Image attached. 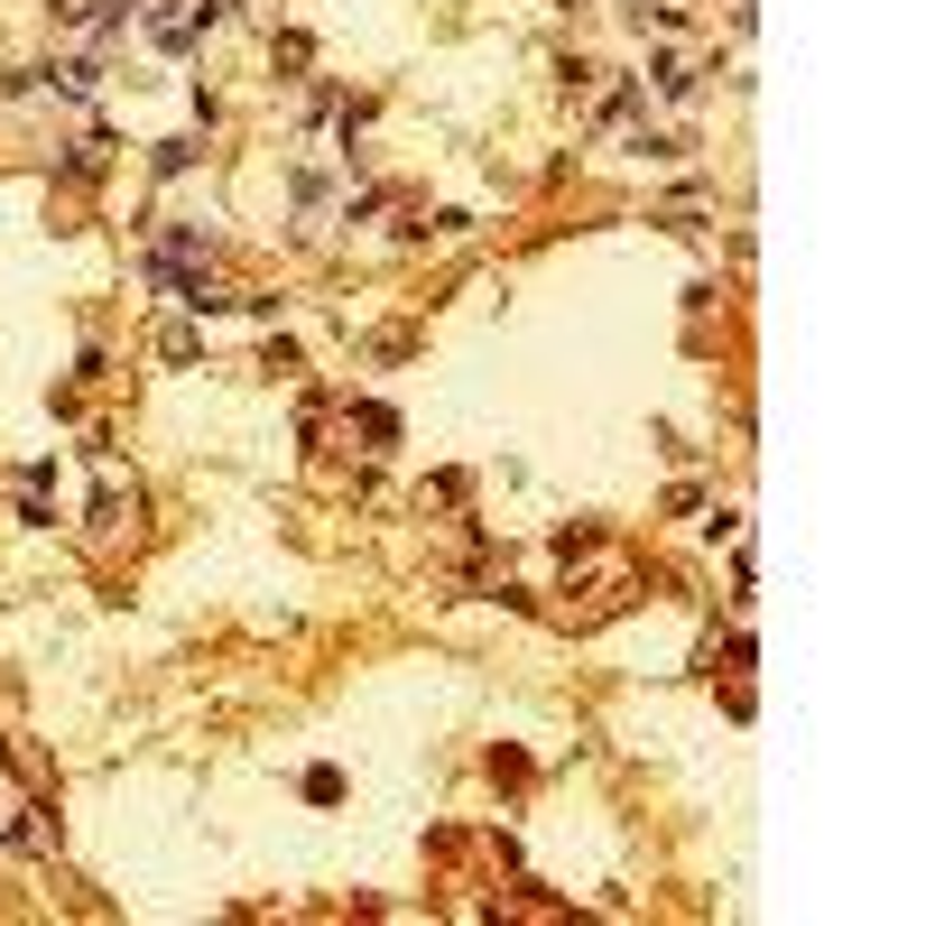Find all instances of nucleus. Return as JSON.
Listing matches in <instances>:
<instances>
[{
  "label": "nucleus",
  "mask_w": 926,
  "mask_h": 926,
  "mask_svg": "<svg viewBox=\"0 0 926 926\" xmlns=\"http://www.w3.org/2000/svg\"><path fill=\"white\" fill-rule=\"evenodd\" d=\"M195 167V140H157V176H186Z\"/></svg>",
  "instance_id": "f257e3e1"
}]
</instances>
